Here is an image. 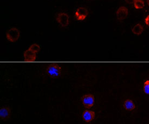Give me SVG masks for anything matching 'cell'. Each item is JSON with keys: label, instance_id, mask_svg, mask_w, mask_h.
<instances>
[{"label": "cell", "instance_id": "cell-13", "mask_svg": "<svg viewBox=\"0 0 149 124\" xmlns=\"http://www.w3.org/2000/svg\"><path fill=\"white\" fill-rule=\"evenodd\" d=\"M28 49H29L30 50L32 51H33L34 52L37 54V53L39 52L40 50H41V47L40 46L39 44L35 43V44H33L31 45L29 47Z\"/></svg>", "mask_w": 149, "mask_h": 124}, {"label": "cell", "instance_id": "cell-1", "mask_svg": "<svg viewBox=\"0 0 149 124\" xmlns=\"http://www.w3.org/2000/svg\"><path fill=\"white\" fill-rule=\"evenodd\" d=\"M46 72L51 77H59L61 74V68L58 64L52 63L47 66Z\"/></svg>", "mask_w": 149, "mask_h": 124}, {"label": "cell", "instance_id": "cell-17", "mask_svg": "<svg viewBox=\"0 0 149 124\" xmlns=\"http://www.w3.org/2000/svg\"><path fill=\"white\" fill-rule=\"evenodd\" d=\"M147 3H148V4L149 6V0H147Z\"/></svg>", "mask_w": 149, "mask_h": 124}, {"label": "cell", "instance_id": "cell-9", "mask_svg": "<svg viewBox=\"0 0 149 124\" xmlns=\"http://www.w3.org/2000/svg\"><path fill=\"white\" fill-rule=\"evenodd\" d=\"M24 57L27 62H34L36 58V54L28 49L24 52Z\"/></svg>", "mask_w": 149, "mask_h": 124}, {"label": "cell", "instance_id": "cell-5", "mask_svg": "<svg viewBox=\"0 0 149 124\" xmlns=\"http://www.w3.org/2000/svg\"><path fill=\"white\" fill-rule=\"evenodd\" d=\"M88 14V12L86 8L80 7L78 8L75 12L76 19L78 21H84L86 19Z\"/></svg>", "mask_w": 149, "mask_h": 124}, {"label": "cell", "instance_id": "cell-3", "mask_svg": "<svg viewBox=\"0 0 149 124\" xmlns=\"http://www.w3.org/2000/svg\"><path fill=\"white\" fill-rule=\"evenodd\" d=\"M94 96L92 94H85L81 98L82 104L87 109H90L94 105Z\"/></svg>", "mask_w": 149, "mask_h": 124}, {"label": "cell", "instance_id": "cell-12", "mask_svg": "<svg viewBox=\"0 0 149 124\" xmlns=\"http://www.w3.org/2000/svg\"><path fill=\"white\" fill-rule=\"evenodd\" d=\"M134 8L137 9H142L145 6L144 2L143 0H134Z\"/></svg>", "mask_w": 149, "mask_h": 124}, {"label": "cell", "instance_id": "cell-10", "mask_svg": "<svg viewBox=\"0 0 149 124\" xmlns=\"http://www.w3.org/2000/svg\"><path fill=\"white\" fill-rule=\"evenodd\" d=\"M123 107L127 111H132L136 108V105L134 101L130 99H126L124 101Z\"/></svg>", "mask_w": 149, "mask_h": 124}, {"label": "cell", "instance_id": "cell-11", "mask_svg": "<svg viewBox=\"0 0 149 124\" xmlns=\"http://www.w3.org/2000/svg\"><path fill=\"white\" fill-rule=\"evenodd\" d=\"M143 27L141 24H137L134 26L132 29V31L134 34L139 35L141 34L143 31Z\"/></svg>", "mask_w": 149, "mask_h": 124}, {"label": "cell", "instance_id": "cell-16", "mask_svg": "<svg viewBox=\"0 0 149 124\" xmlns=\"http://www.w3.org/2000/svg\"><path fill=\"white\" fill-rule=\"evenodd\" d=\"M125 1L127 3H130V4L133 3H134V0H125Z\"/></svg>", "mask_w": 149, "mask_h": 124}, {"label": "cell", "instance_id": "cell-6", "mask_svg": "<svg viewBox=\"0 0 149 124\" xmlns=\"http://www.w3.org/2000/svg\"><path fill=\"white\" fill-rule=\"evenodd\" d=\"M11 115V109L9 106H3L0 110V118L1 120H7Z\"/></svg>", "mask_w": 149, "mask_h": 124}, {"label": "cell", "instance_id": "cell-8", "mask_svg": "<svg viewBox=\"0 0 149 124\" xmlns=\"http://www.w3.org/2000/svg\"><path fill=\"white\" fill-rule=\"evenodd\" d=\"M95 116V113L93 111L86 110L82 113L83 120L86 123H89L94 119Z\"/></svg>", "mask_w": 149, "mask_h": 124}, {"label": "cell", "instance_id": "cell-2", "mask_svg": "<svg viewBox=\"0 0 149 124\" xmlns=\"http://www.w3.org/2000/svg\"><path fill=\"white\" fill-rule=\"evenodd\" d=\"M21 32L16 28H12L8 30L6 33V38L10 42L14 43L20 39Z\"/></svg>", "mask_w": 149, "mask_h": 124}, {"label": "cell", "instance_id": "cell-4", "mask_svg": "<svg viewBox=\"0 0 149 124\" xmlns=\"http://www.w3.org/2000/svg\"><path fill=\"white\" fill-rule=\"evenodd\" d=\"M56 21L62 27H67L70 23L69 16L65 12H60L56 16Z\"/></svg>", "mask_w": 149, "mask_h": 124}, {"label": "cell", "instance_id": "cell-15", "mask_svg": "<svg viewBox=\"0 0 149 124\" xmlns=\"http://www.w3.org/2000/svg\"><path fill=\"white\" fill-rule=\"evenodd\" d=\"M145 24H146L147 25L149 26V15L148 16L145 18Z\"/></svg>", "mask_w": 149, "mask_h": 124}, {"label": "cell", "instance_id": "cell-7", "mask_svg": "<svg viewBox=\"0 0 149 124\" xmlns=\"http://www.w3.org/2000/svg\"><path fill=\"white\" fill-rule=\"evenodd\" d=\"M129 14L128 9L125 7H120L119 8L117 12V17L119 20H124L125 19Z\"/></svg>", "mask_w": 149, "mask_h": 124}, {"label": "cell", "instance_id": "cell-14", "mask_svg": "<svg viewBox=\"0 0 149 124\" xmlns=\"http://www.w3.org/2000/svg\"><path fill=\"white\" fill-rule=\"evenodd\" d=\"M143 89L145 93L149 95V81H146L144 84Z\"/></svg>", "mask_w": 149, "mask_h": 124}]
</instances>
